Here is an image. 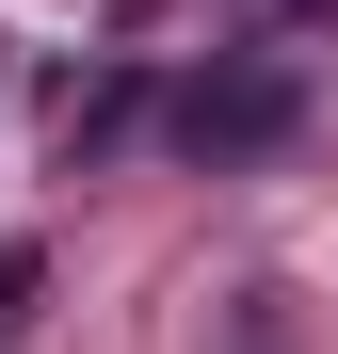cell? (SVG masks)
<instances>
[{"mask_svg":"<svg viewBox=\"0 0 338 354\" xmlns=\"http://www.w3.org/2000/svg\"><path fill=\"white\" fill-rule=\"evenodd\" d=\"M290 129H306V81H290V65H209V81H178V145H194L209 177L274 161Z\"/></svg>","mask_w":338,"mask_h":354,"instance_id":"cell-1","label":"cell"},{"mask_svg":"<svg viewBox=\"0 0 338 354\" xmlns=\"http://www.w3.org/2000/svg\"><path fill=\"white\" fill-rule=\"evenodd\" d=\"M97 17H113V0H97Z\"/></svg>","mask_w":338,"mask_h":354,"instance_id":"cell-3","label":"cell"},{"mask_svg":"<svg viewBox=\"0 0 338 354\" xmlns=\"http://www.w3.org/2000/svg\"><path fill=\"white\" fill-rule=\"evenodd\" d=\"M225 354H290V290H242L225 306Z\"/></svg>","mask_w":338,"mask_h":354,"instance_id":"cell-2","label":"cell"}]
</instances>
